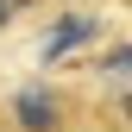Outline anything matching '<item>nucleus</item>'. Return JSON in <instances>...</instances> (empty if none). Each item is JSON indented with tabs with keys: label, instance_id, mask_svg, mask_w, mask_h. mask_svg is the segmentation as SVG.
I'll use <instances>...</instances> for the list:
<instances>
[{
	"label": "nucleus",
	"instance_id": "2",
	"mask_svg": "<svg viewBox=\"0 0 132 132\" xmlns=\"http://www.w3.org/2000/svg\"><path fill=\"white\" fill-rule=\"evenodd\" d=\"M13 19H19V13H13V6H6V0H0V31H6V25H13Z\"/></svg>",
	"mask_w": 132,
	"mask_h": 132
},
{
	"label": "nucleus",
	"instance_id": "1",
	"mask_svg": "<svg viewBox=\"0 0 132 132\" xmlns=\"http://www.w3.org/2000/svg\"><path fill=\"white\" fill-rule=\"evenodd\" d=\"M0 132H101V113L69 82H25L0 101Z\"/></svg>",
	"mask_w": 132,
	"mask_h": 132
}]
</instances>
